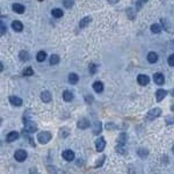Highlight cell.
<instances>
[{
  "instance_id": "74e56055",
  "label": "cell",
  "mask_w": 174,
  "mask_h": 174,
  "mask_svg": "<svg viewBox=\"0 0 174 174\" xmlns=\"http://www.w3.org/2000/svg\"><path fill=\"white\" fill-rule=\"evenodd\" d=\"M120 1V0H108V3H110V4H117Z\"/></svg>"
},
{
  "instance_id": "d6a6232c",
  "label": "cell",
  "mask_w": 174,
  "mask_h": 174,
  "mask_svg": "<svg viewBox=\"0 0 174 174\" xmlns=\"http://www.w3.org/2000/svg\"><path fill=\"white\" fill-rule=\"evenodd\" d=\"M0 34H1V35H5L6 34V27H5V25L3 22L0 23Z\"/></svg>"
},
{
  "instance_id": "1f68e13d",
  "label": "cell",
  "mask_w": 174,
  "mask_h": 174,
  "mask_svg": "<svg viewBox=\"0 0 174 174\" xmlns=\"http://www.w3.org/2000/svg\"><path fill=\"white\" fill-rule=\"evenodd\" d=\"M96 70H98V66H96L95 64H91V65H90V72H91L92 74H94V73L96 72Z\"/></svg>"
},
{
  "instance_id": "603a6c76",
  "label": "cell",
  "mask_w": 174,
  "mask_h": 174,
  "mask_svg": "<svg viewBox=\"0 0 174 174\" xmlns=\"http://www.w3.org/2000/svg\"><path fill=\"white\" fill-rule=\"evenodd\" d=\"M127 139H128V135H127V133H121V135L118 136V138H117V142H118V144L124 145L126 142H127Z\"/></svg>"
},
{
  "instance_id": "836d02e7",
  "label": "cell",
  "mask_w": 174,
  "mask_h": 174,
  "mask_svg": "<svg viewBox=\"0 0 174 174\" xmlns=\"http://www.w3.org/2000/svg\"><path fill=\"white\" fill-rule=\"evenodd\" d=\"M168 64H169L171 66H174V54L171 55V56L168 57Z\"/></svg>"
},
{
  "instance_id": "8992f818",
  "label": "cell",
  "mask_w": 174,
  "mask_h": 174,
  "mask_svg": "<svg viewBox=\"0 0 174 174\" xmlns=\"http://www.w3.org/2000/svg\"><path fill=\"white\" fill-rule=\"evenodd\" d=\"M62 157L66 161H72L74 159V152L72 150H65V151H63Z\"/></svg>"
},
{
  "instance_id": "6da1fadb",
  "label": "cell",
  "mask_w": 174,
  "mask_h": 174,
  "mask_svg": "<svg viewBox=\"0 0 174 174\" xmlns=\"http://www.w3.org/2000/svg\"><path fill=\"white\" fill-rule=\"evenodd\" d=\"M50 139H51V133L49 131H42L39 133L37 136V141L41 143V144H46L50 142Z\"/></svg>"
},
{
  "instance_id": "ffe728a7",
  "label": "cell",
  "mask_w": 174,
  "mask_h": 174,
  "mask_svg": "<svg viewBox=\"0 0 174 174\" xmlns=\"http://www.w3.org/2000/svg\"><path fill=\"white\" fill-rule=\"evenodd\" d=\"M91 22H92V17H91V16H86V17H84V19H81L79 26H80L81 28H84V27H86L87 25L91 23Z\"/></svg>"
},
{
  "instance_id": "f35d334b",
  "label": "cell",
  "mask_w": 174,
  "mask_h": 174,
  "mask_svg": "<svg viewBox=\"0 0 174 174\" xmlns=\"http://www.w3.org/2000/svg\"><path fill=\"white\" fill-rule=\"evenodd\" d=\"M171 109H172V110H173V112H174V104H173V106H172V107H171Z\"/></svg>"
},
{
  "instance_id": "ee69618b",
  "label": "cell",
  "mask_w": 174,
  "mask_h": 174,
  "mask_svg": "<svg viewBox=\"0 0 174 174\" xmlns=\"http://www.w3.org/2000/svg\"><path fill=\"white\" fill-rule=\"evenodd\" d=\"M40 1H43V0H40Z\"/></svg>"
},
{
  "instance_id": "e575fe53",
  "label": "cell",
  "mask_w": 174,
  "mask_h": 174,
  "mask_svg": "<svg viewBox=\"0 0 174 174\" xmlns=\"http://www.w3.org/2000/svg\"><path fill=\"white\" fill-rule=\"evenodd\" d=\"M174 123V117H167V120H166V124H173Z\"/></svg>"
},
{
  "instance_id": "30bf717a",
  "label": "cell",
  "mask_w": 174,
  "mask_h": 174,
  "mask_svg": "<svg viewBox=\"0 0 174 174\" xmlns=\"http://www.w3.org/2000/svg\"><path fill=\"white\" fill-rule=\"evenodd\" d=\"M19 138V133H17V131H11L8 132V135L6 136V141L8 143H12L14 141H16V139Z\"/></svg>"
},
{
  "instance_id": "7a4b0ae2",
  "label": "cell",
  "mask_w": 174,
  "mask_h": 174,
  "mask_svg": "<svg viewBox=\"0 0 174 174\" xmlns=\"http://www.w3.org/2000/svg\"><path fill=\"white\" fill-rule=\"evenodd\" d=\"M161 115V109L160 108H153V109H151L150 112H147V114H146V120L147 121H153V120H155L157 117H159Z\"/></svg>"
},
{
  "instance_id": "9a60e30c",
  "label": "cell",
  "mask_w": 174,
  "mask_h": 174,
  "mask_svg": "<svg viewBox=\"0 0 174 174\" xmlns=\"http://www.w3.org/2000/svg\"><path fill=\"white\" fill-rule=\"evenodd\" d=\"M12 8H13V11H14L15 13H17V14H22V13H25V6L21 5V4H14V5L12 6Z\"/></svg>"
},
{
  "instance_id": "b9f144b4",
  "label": "cell",
  "mask_w": 174,
  "mask_h": 174,
  "mask_svg": "<svg viewBox=\"0 0 174 174\" xmlns=\"http://www.w3.org/2000/svg\"><path fill=\"white\" fill-rule=\"evenodd\" d=\"M142 1H147V0H142Z\"/></svg>"
},
{
  "instance_id": "3957f363",
  "label": "cell",
  "mask_w": 174,
  "mask_h": 174,
  "mask_svg": "<svg viewBox=\"0 0 174 174\" xmlns=\"http://www.w3.org/2000/svg\"><path fill=\"white\" fill-rule=\"evenodd\" d=\"M14 158H15L16 161L22 163V161H25L27 159V152L25 150H17L14 153Z\"/></svg>"
},
{
  "instance_id": "e0dca14e",
  "label": "cell",
  "mask_w": 174,
  "mask_h": 174,
  "mask_svg": "<svg viewBox=\"0 0 174 174\" xmlns=\"http://www.w3.org/2000/svg\"><path fill=\"white\" fill-rule=\"evenodd\" d=\"M41 99H42V101L43 102H50L51 101V93L49 92V91H44V92H42L41 93Z\"/></svg>"
},
{
  "instance_id": "5b68a950",
  "label": "cell",
  "mask_w": 174,
  "mask_h": 174,
  "mask_svg": "<svg viewBox=\"0 0 174 174\" xmlns=\"http://www.w3.org/2000/svg\"><path fill=\"white\" fill-rule=\"evenodd\" d=\"M95 147H96V151H99V152L104 150V147H106V141H104L103 137H100L95 141Z\"/></svg>"
},
{
  "instance_id": "7402d4cb",
  "label": "cell",
  "mask_w": 174,
  "mask_h": 174,
  "mask_svg": "<svg viewBox=\"0 0 174 174\" xmlns=\"http://www.w3.org/2000/svg\"><path fill=\"white\" fill-rule=\"evenodd\" d=\"M51 14H52V16H54V17H57V19H58V17L63 16V11L60 8H54V9L51 11Z\"/></svg>"
},
{
  "instance_id": "ba28073f",
  "label": "cell",
  "mask_w": 174,
  "mask_h": 174,
  "mask_svg": "<svg viewBox=\"0 0 174 174\" xmlns=\"http://www.w3.org/2000/svg\"><path fill=\"white\" fill-rule=\"evenodd\" d=\"M9 102L13 104V106H15V107L22 106V99L19 98V96H14V95L9 96Z\"/></svg>"
},
{
  "instance_id": "ab89813d",
  "label": "cell",
  "mask_w": 174,
  "mask_h": 174,
  "mask_svg": "<svg viewBox=\"0 0 174 174\" xmlns=\"http://www.w3.org/2000/svg\"><path fill=\"white\" fill-rule=\"evenodd\" d=\"M172 46H173V49H174V42H172Z\"/></svg>"
},
{
  "instance_id": "9c48e42d",
  "label": "cell",
  "mask_w": 174,
  "mask_h": 174,
  "mask_svg": "<svg viewBox=\"0 0 174 174\" xmlns=\"http://www.w3.org/2000/svg\"><path fill=\"white\" fill-rule=\"evenodd\" d=\"M137 81H138L139 85L145 86V85H147V84L150 82V78H149L147 76H145V74H139V76L137 77Z\"/></svg>"
},
{
  "instance_id": "7c38bea8",
  "label": "cell",
  "mask_w": 174,
  "mask_h": 174,
  "mask_svg": "<svg viewBox=\"0 0 174 174\" xmlns=\"http://www.w3.org/2000/svg\"><path fill=\"white\" fill-rule=\"evenodd\" d=\"M166 95H167V92L165 90H158V91L155 92V100L158 101V102H160V101H163V99Z\"/></svg>"
},
{
  "instance_id": "52a82bcc",
  "label": "cell",
  "mask_w": 174,
  "mask_h": 174,
  "mask_svg": "<svg viewBox=\"0 0 174 174\" xmlns=\"http://www.w3.org/2000/svg\"><path fill=\"white\" fill-rule=\"evenodd\" d=\"M91 127V122L87 120V118H80L79 121H78V128L79 129H87V128H90Z\"/></svg>"
},
{
  "instance_id": "4316f807",
  "label": "cell",
  "mask_w": 174,
  "mask_h": 174,
  "mask_svg": "<svg viewBox=\"0 0 174 174\" xmlns=\"http://www.w3.org/2000/svg\"><path fill=\"white\" fill-rule=\"evenodd\" d=\"M137 154L141 157V158H146L147 154H149V151H147L146 149H139V150L137 151Z\"/></svg>"
},
{
  "instance_id": "60d3db41",
  "label": "cell",
  "mask_w": 174,
  "mask_h": 174,
  "mask_svg": "<svg viewBox=\"0 0 174 174\" xmlns=\"http://www.w3.org/2000/svg\"><path fill=\"white\" fill-rule=\"evenodd\" d=\"M172 95H173V96H174V90H173V92H172Z\"/></svg>"
},
{
  "instance_id": "d4e9b609",
  "label": "cell",
  "mask_w": 174,
  "mask_h": 174,
  "mask_svg": "<svg viewBox=\"0 0 174 174\" xmlns=\"http://www.w3.org/2000/svg\"><path fill=\"white\" fill-rule=\"evenodd\" d=\"M19 58H20L22 62H27V60L29 59V55H28V52H27V51H25V50L20 51V54H19Z\"/></svg>"
},
{
  "instance_id": "5bb4252c",
  "label": "cell",
  "mask_w": 174,
  "mask_h": 174,
  "mask_svg": "<svg viewBox=\"0 0 174 174\" xmlns=\"http://www.w3.org/2000/svg\"><path fill=\"white\" fill-rule=\"evenodd\" d=\"M147 60H149V63H151V64L157 63V60H158V55H157L155 52H153V51L149 52V54H147Z\"/></svg>"
},
{
  "instance_id": "4dcf8cb0",
  "label": "cell",
  "mask_w": 174,
  "mask_h": 174,
  "mask_svg": "<svg viewBox=\"0 0 174 174\" xmlns=\"http://www.w3.org/2000/svg\"><path fill=\"white\" fill-rule=\"evenodd\" d=\"M116 152L121 153V154H124L126 153V149H124V145H122V144H118L116 146Z\"/></svg>"
},
{
  "instance_id": "4fadbf2b",
  "label": "cell",
  "mask_w": 174,
  "mask_h": 174,
  "mask_svg": "<svg viewBox=\"0 0 174 174\" xmlns=\"http://www.w3.org/2000/svg\"><path fill=\"white\" fill-rule=\"evenodd\" d=\"M101 131H102V124H101V122L95 121L94 123H93V133L94 135H99Z\"/></svg>"
},
{
  "instance_id": "277c9868",
  "label": "cell",
  "mask_w": 174,
  "mask_h": 174,
  "mask_svg": "<svg viewBox=\"0 0 174 174\" xmlns=\"http://www.w3.org/2000/svg\"><path fill=\"white\" fill-rule=\"evenodd\" d=\"M36 129H37V126H36V123H35L34 121H31V120L25 121V131L34 132V131H36Z\"/></svg>"
},
{
  "instance_id": "f1b7e54d",
  "label": "cell",
  "mask_w": 174,
  "mask_h": 174,
  "mask_svg": "<svg viewBox=\"0 0 174 174\" xmlns=\"http://www.w3.org/2000/svg\"><path fill=\"white\" fill-rule=\"evenodd\" d=\"M22 74H23L25 77H30V76L34 74V71H33L31 67H27V68L23 70V73H22Z\"/></svg>"
},
{
  "instance_id": "d6986e66",
  "label": "cell",
  "mask_w": 174,
  "mask_h": 174,
  "mask_svg": "<svg viewBox=\"0 0 174 174\" xmlns=\"http://www.w3.org/2000/svg\"><path fill=\"white\" fill-rule=\"evenodd\" d=\"M63 99H64V101H66V102H70V101H72V99H73V94H72V92H70V91H64L63 92Z\"/></svg>"
},
{
  "instance_id": "ac0fdd59",
  "label": "cell",
  "mask_w": 174,
  "mask_h": 174,
  "mask_svg": "<svg viewBox=\"0 0 174 174\" xmlns=\"http://www.w3.org/2000/svg\"><path fill=\"white\" fill-rule=\"evenodd\" d=\"M12 28H13L15 31H22V30H23V25H22V22H20V21H13Z\"/></svg>"
},
{
  "instance_id": "8d00e7d4",
  "label": "cell",
  "mask_w": 174,
  "mask_h": 174,
  "mask_svg": "<svg viewBox=\"0 0 174 174\" xmlns=\"http://www.w3.org/2000/svg\"><path fill=\"white\" fill-rule=\"evenodd\" d=\"M116 127H115V124H113V123H107V126H106V129L107 130H110V129H115Z\"/></svg>"
},
{
  "instance_id": "44dd1931",
  "label": "cell",
  "mask_w": 174,
  "mask_h": 174,
  "mask_svg": "<svg viewBox=\"0 0 174 174\" xmlns=\"http://www.w3.org/2000/svg\"><path fill=\"white\" fill-rule=\"evenodd\" d=\"M78 80H79L78 74H76V73H70V74H68V81H70V84L74 85V84L78 82Z\"/></svg>"
},
{
  "instance_id": "2e32d148",
  "label": "cell",
  "mask_w": 174,
  "mask_h": 174,
  "mask_svg": "<svg viewBox=\"0 0 174 174\" xmlns=\"http://www.w3.org/2000/svg\"><path fill=\"white\" fill-rule=\"evenodd\" d=\"M103 88H104V86H103V84H102L101 81H95V82L93 84V90H94L96 93H101V92L103 91Z\"/></svg>"
},
{
  "instance_id": "83f0119b",
  "label": "cell",
  "mask_w": 174,
  "mask_h": 174,
  "mask_svg": "<svg viewBox=\"0 0 174 174\" xmlns=\"http://www.w3.org/2000/svg\"><path fill=\"white\" fill-rule=\"evenodd\" d=\"M59 63V56L58 55H52L50 57V64L51 65H57Z\"/></svg>"
},
{
  "instance_id": "7bdbcfd3",
  "label": "cell",
  "mask_w": 174,
  "mask_h": 174,
  "mask_svg": "<svg viewBox=\"0 0 174 174\" xmlns=\"http://www.w3.org/2000/svg\"><path fill=\"white\" fill-rule=\"evenodd\" d=\"M173 152H174V146H173Z\"/></svg>"
},
{
  "instance_id": "f546056e",
  "label": "cell",
  "mask_w": 174,
  "mask_h": 174,
  "mask_svg": "<svg viewBox=\"0 0 174 174\" xmlns=\"http://www.w3.org/2000/svg\"><path fill=\"white\" fill-rule=\"evenodd\" d=\"M73 4H74L73 0H63V5H64L66 8H71V7L73 6Z\"/></svg>"
},
{
  "instance_id": "8fae6325",
  "label": "cell",
  "mask_w": 174,
  "mask_h": 174,
  "mask_svg": "<svg viewBox=\"0 0 174 174\" xmlns=\"http://www.w3.org/2000/svg\"><path fill=\"white\" fill-rule=\"evenodd\" d=\"M153 80L157 85H163L165 82V77L161 73H154L153 74Z\"/></svg>"
},
{
  "instance_id": "d590c367",
  "label": "cell",
  "mask_w": 174,
  "mask_h": 174,
  "mask_svg": "<svg viewBox=\"0 0 174 174\" xmlns=\"http://www.w3.org/2000/svg\"><path fill=\"white\" fill-rule=\"evenodd\" d=\"M104 158H106V157L103 155V157H102V159H100V160H99V161L95 164V167H100V165H102V164H103V161H104Z\"/></svg>"
},
{
  "instance_id": "cb8c5ba5",
  "label": "cell",
  "mask_w": 174,
  "mask_h": 174,
  "mask_svg": "<svg viewBox=\"0 0 174 174\" xmlns=\"http://www.w3.org/2000/svg\"><path fill=\"white\" fill-rule=\"evenodd\" d=\"M45 58H46V52H45V51H40V52H37V55H36L37 62H44Z\"/></svg>"
},
{
  "instance_id": "484cf974",
  "label": "cell",
  "mask_w": 174,
  "mask_h": 174,
  "mask_svg": "<svg viewBox=\"0 0 174 174\" xmlns=\"http://www.w3.org/2000/svg\"><path fill=\"white\" fill-rule=\"evenodd\" d=\"M151 31H152L153 34H159V33L161 31V26L158 25V23L152 25V26H151Z\"/></svg>"
}]
</instances>
